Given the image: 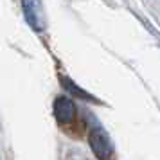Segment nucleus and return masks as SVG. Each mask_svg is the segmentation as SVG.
I'll list each match as a JSON object with an SVG mask.
<instances>
[{"mask_svg":"<svg viewBox=\"0 0 160 160\" xmlns=\"http://www.w3.org/2000/svg\"><path fill=\"white\" fill-rule=\"evenodd\" d=\"M25 20L34 31H42V2L40 0H22Z\"/></svg>","mask_w":160,"mask_h":160,"instance_id":"7ed1b4c3","label":"nucleus"},{"mask_svg":"<svg viewBox=\"0 0 160 160\" xmlns=\"http://www.w3.org/2000/svg\"><path fill=\"white\" fill-rule=\"evenodd\" d=\"M88 142H90V148L94 149L95 157L99 158H110L113 155V146L110 142L108 135L101 130V128H92L90 133H88Z\"/></svg>","mask_w":160,"mask_h":160,"instance_id":"f257e3e1","label":"nucleus"},{"mask_svg":"<svg viewBox=\"0 0 160 160\" xmlns=\"http://www.w3.org/2000/svg\"><path fill=\"white\" fill-rule=\"evenodd\" d=\"M54 117L59 124H72L76 121V104L72 99L59 95L54 101Z\"/></svg>","mask_w":160,"mask_h":160,"instance_id":"f03ea898","label":"nucleus"}]
</instances>
